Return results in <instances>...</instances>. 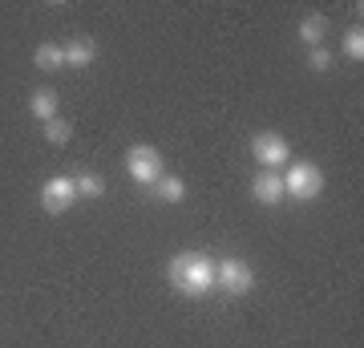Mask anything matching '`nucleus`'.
Instances as JSON below:
<instances>
[{
  "label": "nucleus",
  "instance_id": "1",
  "mask_svg": "<svg viewBox=\"0 0 364 348\" xmlns=\"http://www.w3.org/2000/svg\"><path fill=\"white\" fill-rule=\"evenodd\" d=\"M170 284L178 288L182 296H207L210 288H215V263L207 255H195V251H182V255L170 259Z\"/></svg>",
  "mask_w": 364,
  "mask_h": 348
},
{
  "label": "nucleus",
  "instance_id": "7",
  "mask_svg": "<svg viewBox=\"0 0 364 348\" xmlns=\"http://www.w3.org/2000/svg\"><path fill=\"white\" fill-rule=\"evenodd\" d=\"M251 194H255V203H263V206H275L279 199H284V179H279L275 170H263L259 179L251 182Z\"/></svg>",
  "mask_w": 364,
  "mask_h": 348
},
{
  "label": "nucleus",
  "instance_id": "12",
  "mask_svg": "<svg viewBox=\"0 0 364 348\" xmlns=\"http://www.w3.org/2000/svg\"><path fill=\"white\" fill-rule=\"evenodd\" d=\"M154 194L162 199V203H182L186 186H182V179H174V174H162V179L154 182Z\"/></svg>",
  "mask_w": 364,
  "mask_h": 348
},
{
  "label": "nucleus",
  "instance_id": "16",
  "mask_svg": "<svg viewBox=\"0 0 364 348\" xmlns=\"http://www.w3.org/2000/svg\"><path fill=\"white\" fill-rule=\"evenodd\" d=\"M308 65H312L316 73H324V69H332V57H328V49H324V45L308 53Z\"/></svg>",
  "mask_w": 364,
  "mask_h": 348
},
{
  "label": "nucleus",
  "instance_id": "14",
  "mask_svg": "<svg viewBox=\"0 0 364 348\" xmlns=\"http://www.w3.org/2000/svg\"><path fill=\"white\" fill-rule=\"evenodd\" d=\"M73 186H77V194H85V199H102V194H105L102 174H90V170H85V174H77V179H73Z\"/></svg>",
  "mask_w": 364,
  "mask_h": 348
},
{
  "label": "nucleus",
  "instance_id": "10",
  "mask_svg": "<svg viewBox=\"0 0 364 348\" xmlns=\"http://www.w3.org/2000/svg\"><path fill=\"white\" fill-rule=\"evenodd\" d=\"M299 37L308 41L312 49H320V45H324V37H328V16H320V13L304 16V21H299Z\"/></svg>",
  "mask_w": 364,
  "mask_h": 348
},
{
  "label": "nucleus",
  "instance_id": "5",
  "mask_svg": "<svg viewBox=\"0 0 364 348\" xmlns=\"http://www.w3.org/2000/svg\"><path fill=\"white\" fill-rule=\"evenodd\" d=\"M251 154L259 158L267 170H275V167H287V162H291V146H287L284 134H272V130H267V134H255V138H251Z\"/></svg>",
  "mask_w": 364,
  "mask_h": 348
},
{
  "label": "nucleus",
  "instance_id": "15",
  "mask_svg": "<svg viewBox=\"0 0 364 348\" xmlns=\"http://www.w3.org/2000/svg\"><path fill=\"white\" fill-rule=\"evenodd\" d=\"M344 57L364 61V33L360 28H348V33H344Z\"/></svg>",
  "mask_w": 364,
  "mask_h": 348
},
{
  "label": "nucleus",
  "instance_id": "6",
  "mask_svg": "<svg viewBox=\"0 0 364 348\" xmlns=\"http://www.w3.org/2000/svg\"><path fill=\"white\" fill-rule=\"evenodd\" d=\"M73 203H77V186H73V179H65V174H57V179H49L41 186V206H45L49 215H65Z\"/></svg>",
  "mask_w": 364,
  "mask_h": 348
},
{
  "label": "nucleus",
  "instance_id": "9",
  "mask_svg": "<svg viewBox=\"0 0 364 348\" xmlns=\"http://www.w3.org/2000/svg\"><path fill=\"white\" fill-rule=\"evenodd\" d=\"M57 110H61V102H57V93L53 90H33V97H28V114L37 117V122H53Z\"/></svg>",
  "mask_w": 364,
  "mask_h": 348
},
{
  "label": "nucleus",
  "instance_id": "4",
  "mask_svg": "<svg viewBox=\"0 0 364 348\" xmlns=\"http://www.w3.org/2000/svg\"><path fill=\"white\" fill-rule=\"evenodd\" d=\"M251 284H255V271L243 259H223L215 268V288H223L227 296H247Z\"/></svg>",
  "mask_w": 364,
  "mask_h": 348
},
{
  "label": "nucleus",
  "instance_id": "3",
  "mask_svg": "<svg viewBox=\"0 0 364 348\" xmlns=\"http://www.w3.org/2000/svg\"><path fill=\"white\" fill-rule=\"evenodd\" d=\"M126 170H130L134 182H142V186H154L166 167H162V154H158L154 146H130V154H126Z\"/></svg>",
  "mask_w": 364,
  "mask_h": 348
},
{
  "label": "nucleus",
  "instance_id": "11",
  "mask_svg": "<svg viewBox=\"0 0 364 348\" xmlns=\"http://www.w3.org/2000/svg\"><path fill=\"white\" fill-rule=\"evenodd\" d=\"M33 61L41 65V69H65V49L61 45H53V41H45V45H37V53H33Z\"/></svg>",
  "mask_w": 364,
  "mask_h": 348
},
{
  "label": "nucleus",
  "instance_id": "8",
  "mask_svg": "<svg viewBox=\"0 0 364 348\" xmlns=\"http://www.w3.org/2000/svg\"><path fill=\"white\" fill-rule=\"evenodd\" d=\"M61 49H65V65H69V69H85V65H93V57H97V45H93L90 37L69 41V45H61Z\"/></svg>",
  "mask_w": 364,
  "mask_h": 348
},
{
  "label": "nucleus",
  "instance_id": "2",
  "mask_svg": "<svg viewBox=\"0 0 364 348\" xmlns=\"http://www.w3.org/2000/svg\"><path fill=\"white\" fill-rule=\"evenodd\" d=\"M279 179H284V199L291 194L299 203H308V199H316V194L324 191V170L316 167V162H291L287 174H279Z\"/></svg>",
  "mask_w": 364,
  "mask_h": 348
},
{
  "label": "nucleus",
  "instance_id": "13",
  "mask_svg": "<svg viewBox=\"0 0 364 348\" xmlns=\"http://www.w3.org/2000/svg\"><path fill=\"white\" fill-rule=\"evenodd\" d=\"M45 138H49L53 146H65L69 138H73V122H65V117L57 114L53 122H45Z\"/></svg>",
  "mask_w": 364,
  "mask_h": 348
}]
</instances>
